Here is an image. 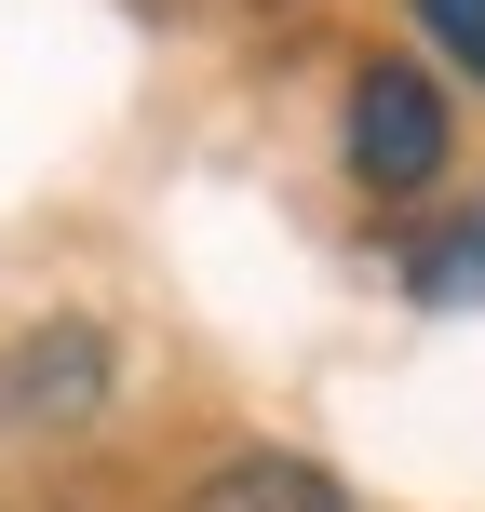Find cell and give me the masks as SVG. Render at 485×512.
<instances>
[{
    "label": "cell",
    "instance_id": "obj_4",
    "mask_svg": "<svg viewBox=\"0 0 485 512\" xmlns=\"http://www.w3.org/2000/svg\"><path fill=\"white\" fill-rule=\"evenodd\" d=\"M405 283H418V297H485V230L418 243V256H405Z\"/></svg>",
    "mask_w": 485,
    "mask_h": 512
},
{
    "label": "cell",
    "instance_id": "obj_2",
    "mask_svg": "<svg viewBox=\"0 0 485 512\" xmlns=\"http://www.w3.org/2000/svg\"><path fill=\"white\" fill-rule=\"evenodd\" d=\"M351 176L364 189H432L445 176V95L405 54H378V68L351 81Z\"/></svg>",
    "mask_w": 485,
    "mask_h": 512
},
{
    "label": "cell",
    "instance_id": "obj_5",
    "mask_svg": "<svg viewBox=\"0 0 485 512\" xmlns=\"http://www.w3.org/2000/svg\"><path fill=\"white\" fill-rule=\"evenodd\" d=\"M418 27L445 41V68H472V81H485V0H418Z\"/></svg>",
    "mask_w": 485,
    "mask_h": 512
},
{
    "label": "cell",
    "instance_id": "obj_1",
    "mask_svg": "<svg viewBox=\"0 0 485 512\" xmlns=\"http://www.w3.org/2000/svg\"><path fill=\"white\" fill-rule=\"evenodd\" d=\"M108 391H122L108 324H27L14 351H0V432H81Z\"/></svg>",
    "mask_w": 485,
    "mask_h": 512
},
{
    "label": "cell",
    "instance_id": "obj_3",
    "mask_svg": "<svg viewBox=\"0 0 485 512\" xmlns=\"http://www.w3.org/2000/svg\"><path fill=\"white\" fill-rule=\"evenodd\" d=\"M189 512H351V486H337L324 459H297V445H243V459L203 472Z\"/></svg>",
    "mask_w": 485,
    "mask_h": 512
}]
</instances>
